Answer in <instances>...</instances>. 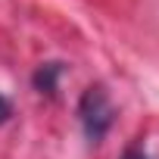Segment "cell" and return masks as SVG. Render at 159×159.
Here are the masks:
<instances>
[{"label":"cell","instance_id":"obj_3","mask_svg":"<svg viewBox=\"0 0 159 159\" xmlns=\"http://www.w3.org/2000/svg\"><path fill=\"white\" fill-rule=\"evenodd\" d=\"M125 159H150V156H143V153H137V150H131V153H125Z\"/></svg>","mask_w":159,"mask_h":159},{"label":"cell","instance_id":"obj_1","mask_svg":"<svg viewBox=\"0 0 159 159\" xmlns=\"http://www.w3.org/2000/svg\"><path fill=\"white\" fill-rule=\"evenodd\" d=\"M78 116H81L84 134L97 143V140L109 131L116 112H112V103H109V97H106L103 88H88L84 97H81V103H78Z\"/></svg>","mask_w":159,"mask_h":159},{"label":"cell","instance_id":"obj_2","mask_svg":"<svg viewBox=\"0 0 159 159\" xmlns=\"http://www.w3.org/2000/svg\"><path fill=\"white\" fill-rule=\"evenodd\" d=\"M7 119H10V100L0 94V122H7Z\"/></svg>","mask_w":159,"mask_h":159}]
</instances>
